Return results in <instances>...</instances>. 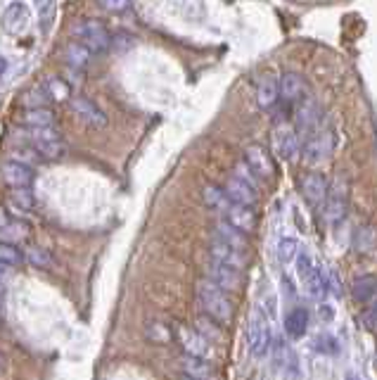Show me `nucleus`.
<instances>
[{
  "mask_svg": "<svg viewBox=\"0 0 377 380\" xmlns=\"http://www.w3.org/2000/svg\"><path fill=\"white\" fill-rule=\"evenodd\" d=\"M10 223V219H8V209L5 207H0V228H5Z\"/></svg>",
  "mask_w": 377,
  "mask_h": 380,
  "instance_id": "c03bdc74",
  "label": "nucleus"
},
{
  "mask_svg": "<svg viewBox=\"0 0 377 380\" xmlns=\"http://www.w3.org/2000/svg\"><path fill=\"white\" fill-rule=\"evenodd\" d=\"M356 380H361V378H356Z\"/></svg>",
  "mask_w": 377,
  "mask_h": 380,
  "instance_id": "3c124183",
  "label": "nucleus"
},
{
  "mask_svg": "<svg viewBox=\"0 0 377 380\" xmlns=\"http://www.w3.org/2000/svg\"><path fill=\"white\" fill-rule=\"evenodd\" d=\"M233 176H238L240 181H245L247 186H252V188H254V190H257V193H259L261 179H259L257 174L252 172V169H249V167L245 164V162H238V164H235V174H233Z\"/></svg>",
  "mask_w": 377,
  "mask_h": 380,
  "instance_id": "c9c22d12",
  "label": "nucleus"
},
{
  "mask_svg": "<svg viewBox=\"0 0 377 380\" xmlns=\"http://www.w3.org/2000/svg\"><path fill=\"white\" fill-rule=\"evenodd\" d=\"M320 124L323 121L318 114V103L306 95V98L297 105V131L304 135V138H308Z\"/></svg>",
  "mask_w": 377,
  "mask_h": 380,
  "instance_id": "4468645a",
  "label": "nucleus"
},
{
  "mask_svg": "<svg viewBox=\"0 0 377 380\" xmlns=\"http://www.w3.org/2000/svg\"><path fill=\"white\" fill-rule=\"evenodd\" d=\"M55 10H57L55 3H43V5H40V29H43V31H48V26H50V22H52V15H55Z\"/></svg>",
  "mask_w": 377,
  "mask_h": 380,
  "instance_id": "ea45409f",
  "label": "nucleus"
},
{
  "mask_svg": "<svg viewBox=\"0 0 377 380\" xmlns=\"http://www.w3.org/2000/svg\"><path fill=\"white\" fill-rule=\"evenodd\" d=\"M247 345H249V352H252L254 359L266 357L268 347H271V328H268V318L261 307L254 309L252 316H249Z\"/></svg>",
  "mask_w": 377,
  "mask_h": 380,
  "instance_id": "39448f33",
  "label": "nucleus"
},
{
  "mask_svg": "<svg viewBox=\"0 0 377 380\" xmlns=\"http://www.w3.org/2000/svg\"><path fill=\"white\" fill-rule=\"evenodd\" d=\"M226 195H228V200L233 202V205H242V207H252L259 202V193L254 190L252 186H247L245 181H240L238 176H231V179L226 181Z\"/></svg>",
  "mask_w": 377,
  "mask_h": 380,
  "instance_id": "2eb2a0df",
  "label": "nucleus"
},
{
  "mask_svg": "<svg viewBox=\"0 0 377 380\" xmlns=\"http://www.w3.org/2000/svg\"><path fill=\"white\" fill-rule=\"evenodd\" d=\"M173 330H176V340H178L180 347H183V352L187 357H197V359H207V362H211L214 347L207 337H202L195 328H183V325H178V328H173Z\"/></svg>",
  "mask_w": 377,
  "mask_h": 380,
  "instance_id": "0eeeda50",
  "label": "nucleus"
},
{
  "mask_svg": "<svg viewBox=\"0 0 377 380\" xmlns=\"http://www.w3.org/2000/svg\"><path fill=\"white\" fill-rule=\"evenodd\" d=\"M202 200H204V205L209 209H214V212H228V207L233 205L231 200H228V195H226V190L224 188H219V186H204V190H202Z\"/></svg>",
  "mask_w": 377,
  "mask_h": 380,
  "instance_id": "393cba45",
  "label": "nucleus"
},
{
  "mask_svg": "<svg viewBox=\"0 0 377 380\" xmlns=\"http://www.w3.org/2000/svg\"><path fill=\"white\" fill-rule=\"evenodd\" d=\"M375 290H377V278L375 276H361L354 281L352 293L359 302H373Z\"/></svg>",
  "mask_w": 377,
  "mask_h": 380,
  "instance_id": "c756f323",
  "label": "nucleus"
},
{
  "mask_svg": "<svg viewBox=\"0 0 377 380\" xmlns=\"http://www.w3.org/2000/svg\"><path fill=\"white\" fill-rule=\"evenodd\" d=\"M226 221L231 223L233 228H238L240 233L249 235V233H252L254 228H257V221H259V216H257V212H254L252 207L231 205V207H228V212H226Z\"/></svg>",
  "mask_w": 377,
  "mask_h": 380,
  "instance_id": "412c9836",
  "label": "nucleus"
},
{
  "mask_svg": "<svg viewBox=\"0 0 377 380\" xmlns=\"http://www.w3.org/2000/svg\"><path fill=\"white\" fill-rule=\"evenodd\" d=\"M183 380H192V378H185V376H183Z\"/></svg>",
  "mask_w": 377,
  "mask_h": 380,
  "instance_id": "09e8293b",
  "label": "nucleus"
},
{
  "mask_svg": "<svg viewBox=\"0 0 377 380\" xmlns=\"http://www.w3.org/2000/svg\"><path fill=\"white\" fill-rule=\"evenodd\" d=\"M29 238V226L22 221H10L5 228H0V242L3 245H12L17 247L19 242H24Z\"/></svg>",
  "mask_w": 377,
  "mask_h": 380,
  "instance_id": "cd10ccee",
  "label": "nucleus"
},
{
  "mask_svg": "<svg viewBox=\"0 0 377 380\" xmlns=\"http://www.w3.org/2000/svg\"><path fill=\"white\" fill-rule=\"evenodd\" d=\"M10 207L12 209H17V212H31L33 205H36V200H33V195H31V190L29 188H15V190H10Z\"/></svg>",
  "mask_w": 377,
  "mask_h": 380,
  "instance_id": "7c9ffc66",
  "label": "nucleus"
},
{
  "mask_svg": "<svg viewBox=\"0 0 377 380\" xmlns=\"http://www.w3.org/2000/svg\"><path fill=\"white\" fill-rule=\"evenodd\" d=\"M375 300H377V290H375Z\"/></svg>",
  "mask_w": 377,
  "mask_h": 380,
  "instance_id": "8fccbe9b",
  "label": "nucleus"
},
{
  "mask_svg": "<svg viewBox=\"0 0 377 380\" xmlns=\"http://www.w3.org/2000/svg\"><path fill=\"white\" fill-rule=\"evenodd\" d=\"M245 164L252 169L259 179H271L273 172H275L271 155H268L261 145H249L247 147V150H245Z\"/></svg>",
  "mask_w": 377,
  "mask_h": 380,
  "instance_id": "f3484780",
  "label": "nucleus"
},
{
  "mask_svg": "<svg viewBox=\"0 0 377 380\" xmlns=\"http://www.w3.org/2000/svg\"><path fill=\"white\" fill-rule=\"evenodd\" d=\"M24 259L29 262V267L33 269H40V271H50L52 267H55V257H52V252L48 247H40V245H29L24 252Z\"/></svg>",
  "mask_w": 377,
  "mask_h": 380,
  "instance_id": "a878e982",
  "label": "nucleus"
},
{
  "mask_svg": "<svg viewBox=\"0 0 377 380\" xmlns=\"http://www.w3.org/2000/svg\"><path fill=\"white\" fill-rule=\"evenodd\" d=\"M195 330H197L202 337H207L209 342L221 340V325L216 321H211L209 316H199L197 318V328H195Z\"/></svg>",
  "mask_w": 377,
  "mask_h": 380,
  "instance_id": "72a5a7b5",
  "label": "nucleus"
},
{
  "mask_svg": "<svg viewBox=\"0 0 377 380\" xmlns=\"http://www.w3.org/2000/svg\"><path fill=\"white\" fill-rule=\"evenodd\" d=\"M10 160H12V162H19V164H24V167H29V169H33V164L38 162V155H36V150H33V147H19V150L12 152Z\"/></svg>",
  "mask_w": 377,
  "mask_h": 380,
  "instance_id": "58836bf2",
  "label": "nucleus"
},
{
  "mask_svg": "<svg viewBox=\"0 0 377 380\" xmlns=\"http://www.w3.org/2000/svg\"><path fill=\"white\" fill-rule=\"evenodd\" d=\"M306 91H308V86H306V79L301 77V74L297 72H285L280 77V100L282 103H287V105H292V103H301V100L306 98Z\"/></svg>",
  "mask_w": 377,
  "mask_h": 380,
  "instance_id": "ddd939ff",
  "label": "nucleus"
},
{
  "mask_svg": "<svg viewBox=\"0 0 377 380\" xmlns=\"http://www.w3.org/2000/svg\"><path fill=\"white\" fill-rule=\"evenodd\" d=\"M45 93H48L50 100H71V86L66 81L57 79V77H50L48 81L43 84Z\"/></svg>",
  "mask_w": 377,
  "mask_h": 380,
  "instance_id": "473e14b6",
  "label": "nucleus"
},
{
  "mask_svg": "<svg viewBox=\"0 0 377 380\" xmlns=\"http://www.w3.org/2000/svg\"><path fill=\"white\" fill-rule=\"evenodd\" d=\"M361 321L366 323V328H377V302L370 304V307L363 311Z\"/></svg>",
  "mask_w": 377,
  "mask_h": 380,
  "instance_id": "a19ab883",
  "label": "nucleus"
},
{
  "mask_svg": "<svg viewBox=\"0 0 377 380\" xmlns=\"http://www.w3.org/2000/svg\"><path fill=\"white\" fill-rule=\"evenodd\" d=\"M275 364H285V352H287V347H285V340H282V337H278V340H275Z\"/></svg>",
  "mask_w": 377,
  "mask_h": 380,
  "instance_id": "79ce46f5",
  "label": "nucleus"
},
{
  "mask_svg": "<svg viewBox=\"0 0 377 380\" xmlns=\"http://www.w3.org/2000/svg\"><path fill=\"white\" fill-rule=\"evenodd\" d=\"M10 267H5V264H0V281H3V278H8L10 276Z\"/></svg>",
  "mask_w": 377,
  "mask_h": 380,
  "instance_id": "49530a36",
  "label": "nucleus"
},
{
  "mask_svg": "<svg viewBox=\"0 0 377 380\" xmlns=\"http://www.w3.org/2000/svg\"><path fill=\"white\" fill-rule=\"evenodd\" d=\"M5 304V285H3V281H0V307Z\"/></svg>",
  "mask_w": 377,
  "mask_h": 380,
  "instance_id": "de8ad7c7",
  "label": "nucleus"
},
{
  "mask_svg": "<svg viewBox=\"0 0 377 380\" xmlns=\"http://www.w3.org/2000/svg\"><path fill=\"white\" fill-rule=\"evenodd\" d=\"M273 152L280 160H292L299 152V133L292 126H278L273 131Z\"/></svg>",
  "mask_w": 377,
  "mask_h": 380,
  "instance_id": "f8f14e48",
  "label": "nucleus"
},
{
  "mask_svg": "<svg viewBox=\"0 0 377 380\" xmlns=\"http://www.w3.org/2000/svg\"><path fill=\"white\" fill-rule=\"evenodd\" d=\"M211 233H214V240L224 242L228 247H235V250H240V252H247L249 250V238L245 233H240L238 228H233L228 221H216Z\"/></svg>",
  "mask_w": 377,
  "mask_h": 380,
  "instance_id": "6ab92c4d",
  "label": "nucleus"
},
{
  "mask_svg": "<svg viewBox=\"0 0 377 380\" xmlns=\"http://www.w3.org/2000/svg\"><path fill=\"white\" fill-rule=\"evenodd\" d=\"M354 245L359 252H373V250L377 247V230L373 226H361L359 230H356L354 235Z\"/></svg>",
  "mask_w": 377,
  "mask_h": 380,
  "instance_id": "2f4dec72",
  "label": "nucleus"
},
{
  "mask_svg": "<svg viewBox=\"0 0 377 380\" xmlns=\"http://www.w3.org/2000/svg\"><path fill=\"white\" fill-rule=\"evenodd\" d=\"M306 328H308V311L304 307H297V309L289 311L285 318L287 335L292 337V340H299V337H304Z\"/></svg>",
  "mask_w": 377,
  "mask_h": 380,
  "instance_id": "b1692460",
  "label": "nucleus"
},
{
  "mask_svg": "<svg viewBox=\"0 0 377 380\" xmlns=\"http://www.w3.org/2000/svg\"><path fill=\"white\" fill-rule=\"evenodd\" d=\"M349 214V183L344 176L332 181L325 200V219L330 226H340Z\"/></svg>",
  "mask_w": 377,
  "mask_h": 380,
  "instance_id": "423d86ee",
  "label": "nucleus"
},
{
  "mask_svg": "<svg viewBox=\"0 0 377 380\" xmlns=\"http://www.w3.org/2000/svg\"><path fill=\"white\" fill-rule=\"evenodd\" d=\"M24 124L29 128H52L55 124V114H52L50 107H36V110H29L24 117Z\"/></svg>",
  "mask_w": 377,
  "mask_h": 380,
  "instance_id": "c85d7f7f",
  "label": "nucleus"
},
{
  "mask_svg": "<svg viewBox=\"0 0 377 380\" xmlns=\"http://www.w3.org/2000/svg\"><path fill=\"white\" fill-rule=\"evenodd\" d=\"M91 55L93 52L86 45H81L79 40H71V43H66L64 48V60L74 69H86V67L91 65Z\"/></svg>",
  "mask_w": 377,
  "mask_h": 380,
  "instance_id": "bb28decb",
  "label": "nucleus"
},
{
  "mask_svg": "<svg viewBox=\"0 0 377 380\" xmlns=\"http://www.w3.org/2000/svg\"><path fill=\"white\" fill-rule=\"evenodd\" d=\"M335 145H337V133H335V128L327 124H320L304 142V162L306 164H318V162L330 157Z\"/></svg>",
  "mask_w": 377,
  "mask_h": 380,
  "instance_id": "7ed1b4c3",
  "label": "nucleus"
},
{
  "mask_svg": "<svg viewBox=\"0 0 377 380\" xmlns=\"http://www.w3.org/2000/svg\"><path fill=\"white\" fill-rule=\"evenodd\" d=\"M280 100V79L275 74H264L257 81V105L261 110H271Z\"/></svg>",
  "mask_w": 377,
  "mask_h": 380,
  "instance_id": "dca6fc26",
  "label": "nucleus"
},
{
  "mask_svg": "<svg viewBox=\"0 0 377 380\" xmlns=\"http://www.w3.org/2000/svg\"><path fill=\"white\" fill-rule=\"evenodd\" d=\"M0 176L8 186L15 190V188H31L33 183V169L19 164V162H12L8 160L3 167H0Z\"/></svg>",
  "mask_w": 377,
  "mask_h": 380,
  "instance_id": "a211bd4d",
  "label": "nucleus"
},
{
  "mask_svg": "<svg viewBox=\"0 0 377 380\" xmlns=\"http://www.w3.org/2000/svg\"><path fill=\"white\" fill-rule=\"evenodd\" d=\"M29 142L36 150L38 157L43 160H59L66 152L64 138L59 135L57 126L52 128H31L29 131Z\"/></svg>",
  "mask_w": 377,
  "mask_h": 380,
  "instance_id": "20e7f679",
  "label": "nucleus"
},
{
  "mask_svg": "<svg viewBox=\"0 0 377 380\" xmlns=\"http://www.w3.org/2000/svg\"><path fill=\"white\" fill-rule=\"evenodd\" d=\"M180 371H183L185 378H192V380H216L219 378V373L214 369L211 362L197 359V357H187V354H183V359H180Z\"/></svg>",
  "mask_w": 377,
  "mask_h": 380,
  "instance_id": "aec40b11",
  "label": "nucleus"
},
{
  "mask_svg": "<svg viewBox=\"0 0 377 380\" xmlns=\"http://www.w3.org/2000/svg\"><path fill=\"white\" fill-rule=\"evenodd\" d=\"M5 72H8V57L0 55V77H3Z\"/></svg>",
  "mask_w": 377,
  "mask_h": 380,
  "instance_id": "a18cd8bd",
  "label": "nucleus"
},
{
  "mask_svg": "<svg viewBox=\"0 0 377 380\" xmlns=\"http://www.w3.org/2000/svg\"><path fill=\"white\" fill-rule=\"evenodd\" d=\"M313 350L323 352V354H337L340 345H337V340H335L332 335H318L313 340Z\"/></svg>",
  "mask_w": 377,
  "mask_h": 380,
  "instance_id": "4c0bfd02",
  "label": "nucleus"
},
{
  "mask_svg": "<svg viewBox=\"0 0 377 380\" xmlns=\"http://www.w3.org/2000/svg\"><path fill=\"white\" fill-rule=\"evenodd\" d=\"M197 300H199L202 311H204V316H209L211 321H216L219 325H228L233 321L235 307H233L231 295L216 288L214 283H209L207 278L197 283Z\"/></svg>",
  "mask_w": 377,
  "mask_h": 380,
  "instance_id": "f257e3e1",
  "label": "nucleus"
},
{
  "mask_svg": "<svg viewBox=\"0 0 377 380\" xmlns=\"http://www.w3.org/2000/svg\"><path fill=\"white\" fill-rule=\"evenodd\" d=\"M145 337L154 345H169L176 337V330L166 321H161V318H150L145 323Z\"/></svg>",
  "mask_w": 377,
  "mask_h": 380,
  "instance_id": "5701e85b",
  "label": "nucleus"
},
{
  "mask_svg": "<svg viewBox=\"0 0 377 380\" xmlns=\"http://www.w3.org/2000/svg\"><path fill=\"white\" fill-rule=\"evenodd\" d=\"M327 190H330V183L320 172H311V174H306L304 179H301V195H304L306 205L311 209H323V207H325Z\"/></svg>",
  "mask_w": 377,
  "mask_h": 380,
  "instance_id": "6e6552de",
  "label": "nucleus"
},
{
  "mask_svg": "<svg viewBox=\"0 0 377 380\" xmlns=\"http://www.w3.org/2000/svg\"><path fill=\"white\" fill-rule=\"evenodd\" d=\"M74 38L81 45H86L91 52H105L112 45V33L107 31V26L98 19H81L74 24Z\"/></svg>",
  "mask_w": 377,
  "mask_h": 380,
  "instance_id": "f03ea898",
  "label": "nucleus"
},
{
  "mask_svg": "<svg viewBox=\"0 0 377 380\" xmlns=\"http://www.w3.org/2000/svg\"><path fill=\"white\" fill-rule=\"evenodd\" d=\"M71 105V112L76 114V119H81L83 124H88L93 128H105L107 126V114L100 105L93 103L91 98H86V95H74L69 100Z\"/></svg>",
  "mask_w": 377,
  "mask_h": 380,
  "instance_id": "9d476101",
  "label": "nucleus"
},
{
  "mask_svg": "<svg viewBox=\"0 0 377 380\" xmlns=\"http://www.w3.org/2000/svg\"><path fill=\"white\" fill-rule=\"evenodd\" d=\"M209 255H211V262L224 264V267H231L235 271H245L247 264H249L247 252H240V250H235V247H228L219 240H211V245H209Z\"/></svg>",
  "mask_w": 377,
  "mask_h": 380,
  "instance_id": "9b49d317",
  "label": "nucleus"
},
{
  "mask_svg": "<svg viewBox=\"0 0 377 380\" xmlns=\"http://www.w3.org/2000/svg\"><path fill=\"white\" fill-rule=\"evenodd\" d=\"M26 26H29V8L24 3H10L3 12V29L17 36Z\"/></svg>",
  "mask_w": 377,
  "mask_h": 380,
  "instance_id": "4be33fe9",
  "label": "nucleus"
},
{
  "mask_svg": "<svg viewBox=\"0 0 377 380\" xmlns=\"http://www.w3.org/2000/svg\"><path fill=\"white\" fill-rule=\"evenodd\" d=\"M207 281L214 283L216 288H221L224 293H238L242 290V271H235L231 267H224V264H216V262H209L207 267Z\"/></svg>",
  "mask_w": 377,
  "mask_h": 380,
  "instance_id": "1a4fd4ad",
  "label": "nucleus"
},
{
  "mask_svg": "<svg viewBox=\"0 0 377 380\" xmlns=\"http://www.w3.org/2000/svg\"><path fill=\"white\" fill-rule=\"evenodd\" d=\"M297 252H299V242L294 238H282V240H278V259L282 264L297 259Z\"/></svg>",
  "mask_w": 377,
  "mask_h": 380,
  "instance_id": "f704fd0d",
  "label": "nucleus"
},
{
  "mask_svg": "<svg viewBox=\"0 0 377 380\" xmlns=\"http://www.w3.org/2000/svg\"><path fill=\"white\" fill-rule=\"evenodd\" d=\"M103 10H110V12H126L131 10V3H98Z\"/></svg>",
  "mask_w": 377,
  "mask_h": 380,
  "instance_id": "37998d69",
  "label": "nucleus"
},
{
  "mask_svg": "<svg viewBox=\"0 0 377 380\" xmlns=\"http://www.w3.org/2000/svg\"><path fill=\"white\" fill-rule=\"evenodd\" d=\"M24 262V255L19 252L17 247H12V245H3L0 242V264H5V267H17V264H22Z\"/></svg>",
  "mask_w": 377,
  "mask_h": 380,
  "instance_id": "e433bc0d",
  "label": "nucleus"
}]
</instances>
